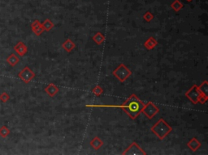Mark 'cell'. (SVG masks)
Returning <instances> with one entry per match:
<instances>
[{
    "label": "cell",
    "instance_id": "obj_20",
    "mask_svg": "<svg viewBox=\"0 0 208 155\" xmlns=\"http://www.w3.org/2000/svg\"><path fill=\"white\" fill-rule=\"evenodd\" d=\"M10 100V95L7 92H3L0 94V101L3 103H7Z\"/></svg>",
    "mask_w": 208,
    "mask_h": 155
},
{
    "label": "cell",
    "instance_id": "obj_23",
    "mask_svg": "<svg viewBox=\"0 0 208 155\" xmlns=\"http://www.w3.org/2000/svg\"><path fill=\"white\" fill-rule=\"evenodd\" d=\"M187 1H188V2H191L192 0H187Z\"/></svg>",
    "mask_w": 208,
    "mask_h": 155
},
{
    "label": "cell",
    "instance_id": "obj_12",
    "mask_svg": "<svg viewBox=\"0 0 208 155\" xmlns=\"http://www.w3.org/2000/svg\"><path fill=\"white\" fill-rule=\"evenodd\" d=\"M157 41H156L153 36H151V37H150L149 39H147V41L144 43V45L146 46V48L147 49H153L157 45Z\"/></svg>",
    "mask_w": 208,
    "mask_h": 155
},
{
    "label": "cell",
    "instance_id": "obj_8",
    "mask_svg": "<svg viewBox=\"0 0 208 155\" xmlns=\"http://www.w3.org/2000/svg\"><path fill=\"white\" fill-rule=\"evenodd\" d=\"M14 50L15 52L17 53V55H19L20 57H23L28 52V48L25 43H23L22 41H19L14 46Z\"/></svg>",
    "mask_w": 208,
    "mask_h": 155
},
{
    "label": "cell",
    "instance_id": "obj_19",
    "mask_svg": "<svg viewBox=\"0 0 208 155\" xmlns=\"http://www.w3.org/2000/svg\"><path fill=\"white\" fill-rule=\"evenodd\" d=\"M10 129H9L7 127L6 125H3V126H2V127L0 128V136L3 137V138H6V137H7V136L10 134Z\"/></svg>",
    "mask_w": 208,
    "mask_h": 155
},
{
    "label": "cell",
    "instance_id": "obj_5",
    "mask_svg": "<svg viewBox=\"0 0 208 155\" xmlns=\"http://www.w3.org/2000/svg\"><path fill=\"white\" fill-rule=\"evenodd\" d=\"M159 109L153 103L149 102L147 104H146V105L144 106L143 109H142V111H143V113L145 114L149 119H152V118L159 112Z\"/></svg>",
    "mask_w": 208,
    "mask_h": 155
},
{
    "label": "cell",
    "instance_id": "obj_7",
    "mask_svg": "<svg viewBox=\"0 0 208 155\" xmlns=\"http://www.w3.org/2000/svg\"><path fill=\"white\" fill-rule=\"evenodd\" d=\"M123 154H146V153L143 150H141L138 145L135 142H133L128 149H127Z\"/></svg>",
    "mask_w": 208,
    "mask_h": 155
},
{
    "label": "cell",
    "instance_id": "obj_13",
    "mask_svg": "<svg viewBox=\"0 0 208 155\" xmlns=\"http://www.w3.org/2000/svg\"><path fill=\"white\" fill-rule=\"evenodd\" d=\"M187 145H188L189 148H190L193 151H196V150L201 146V143H200L199 141H198L195 137H194V138L190 140V141L187 144Z\"/></svg>",
    "mask_w": 208,
    "mask_h": 155
},
{
    "label": "cell",
    "instance_id": "obj_18",
    "mask_svg": "<svg viewBox=\"0 0 208 155\" xmlns=\"http://www.w3.org/2000/svg\"><path fill=\"white\" fill-rule=\"evenodd\" d=\"M171 7H172L175 11H179L180 9H182L183 4L181 3L180 0H175L174 2L171 4Z\"/></svg>",
    "mask_w": 208,
    "mask_h": 155
},
{
    "label": "cell",
    "instance_id": "obj_22",
    "mask_svg": "<svg viewBox=\"0 0 208 155\" xmlns=\"http://www.w3.org/2000/svg\"><path fill=\"white\" fill-rule=\"evenodd\" d=\"M143 19H146L147 22H150V21H151L152 19H154V16L150 11H147L146 14L143 16Z\"/></svg>",
    "mask_w": 208,
    "mask_h": 155
},
{
    "label": "cell",
    "instance_id": "obj_2",
    "mask_svg": "<svg viewBox=\"0 0 208 155\" xmlns=\"http://www.w3.org/2000/svg\"><path fill=\"white\" fill-rule=\"evenodd\" d=\"M172 128L169 126L163 119H160L159 121L151 128V131L155 135L159 137V139H163L169 133H171Z\"/></svg>",
    "mask_w": 208,
    "mask_h": 155
},
{
    "label": "cell",
    "instance_id": "obj_14",
    "mask_svg": "<svg viewBox=\"0 0 208 155\" xmlns=\"http://www.w3.org/2000/svg\"><path fill=\"white\" fill-rule=\"evenodd\" d=\"M103 141L98 137H95L92 141H90V145L93 147L94 150H99L103 145Z\"/></svg>",
    "mask_w": 208,
    "mask_h": 155
},
{
    "label": "cell",
    "instance_id": "obj_9",
    "mask_svg": "<svg viewBox=\"0 0 208 155\" xmlns=\"http://www.w3.org/2000/svg\"><path fill=\"white\" fill-rule=\"evenodd\" d=\"M32 31L34 32L36 36H40L44 32V28H42V24L39 22V20H34V23L31 24Z\"/></svg>",
    "mask_w": 208,
    "mask_h": 155
},
{
    "label": "cell",
    "instance_id": "obj_15",
    "mask_svg": "<svg viewBox=\"0 0 208 155\" xmlns=\"http://www.w3.org/2000/svg\"><path fill=\"white\" fill-rule=\"evenodd\" d=\"M75 47H76V45H75V44L72 41V40H70V39H68V40L63 44V48H64L67 52H68V53L71 52Z\"/></svg>",
    "mask_w": 208,
    "mask_h": 155
},
{
    "label": "cell",
    "instance_id": "obj_3",
    "mask_svg": "<svg viewBox=\"0 0 208 155\" xmlns=\"http://www.w3.org/2000/svg\"><path fill=\"white\" fill-rule=\"evenodd\" d=\"M113 75L117 78L120 82H124L131 75V71L125 66V65L121 64L118 68H116L113 71Z\"/></svg>",
    "mask_w": 208,
    "mask_h": 155
},
{
    "label": "cell",
    "instance_id": "obj_10",
    "mask_svg": "<svg viewBox=\"0 0 208 155\" xmlns=\"http://www.w3.org/2000/svg\"><path fill=\"white\" fill-rule=\"evenodd\" d=\"M45 92H46L50 96L53 97L57 94V92H59V88H58L55 84H49V85L45 88Z\"/></svg>",
    "mask_w": 208,
    "mask_h": 155
},
{
    "label": "cell",
    "instance_id": "obj_4",
    "mask_svg": "<svg viewBox=\"0 0 208 155\" xmlns=\"http://www.w3.org/2000/svg\"><path fill=\"white\" fill-rule=\"evenodd\" d=\"M18 77L20 78L24 83H28L35 78V74L28 66H25L18 74Z\"/></svg>",
    "mask_w": 208,
    "mask_h": 155
},
{
    "label": "cell",
    "instance_id": "obj_17",
    "mask_svg": "<svg viewBox=\"0 0 208 155\" xmlns=\"http://www.w3.org/2000/svg\"><path fill=\"white\" fill-rule=\"evenodd\" d=\"M42 28H44V30L46 31H50L51 28L54 27V24L51 22V20L49 19H46L44 20V22L42 24Z\"/></svg>",
    "mask_w": 208,
    "mask_h": 155
},
{
    "label": "cell",
    "instance_id": "obj_1",
    "mask_svg": "<svg viewBox=\"0 0 208 155\" xmlns=\"http://www.w3.org/2000/svg\"><path fill=\"white\" fill-rule=\"evenodd\" d=\"M144 106H145V104L138 99V96H136L135 94H132L123 105L117 106V107L118 108H124L125 109L126 113L132 120H134L140 114L141 111H142Z\"/></svg>",
    "mask_w": 208,
    "mask_h": 155
},
{
    "label": "cell",
    "instance_id": "obj_6",
    "mask_svg": "<svg viewBox=\"0 0 208 155\" xmlns=\"http://www.w3.org/2000/svg\"><path fill=\"white\" fill-rule=\"evenodd\" d=\"M203 93L201 92L199 88L196 86H194L186 94V95L188 97L189 100H191L194 103H197L199 100L200 97L202 96Z\"/></svg>",
    "mask_w": 208,
    "mask_h": 155
},
{
    "label": "cell",
    "instance_id": "obj_16",
    "mask_svg": "<svg viewBox=\"0 0 208 155\" xmlns=\"http://www.w3.org/2000/svg\"><path fill=\"white\" fill-rule=\"evenodd\" d=\"M93 40L94 41L96 44H101L105 40V36L101 33V32H97V33L93 36Z\"/></svg>",
    "mask_w": 208,
    "mask_h": 155
},
{
    "label": "cell",
    "instance_id": "obj_21",
    "mask_svg": "<svg viewBox=\"0 0 208 155\" xmlns=\"http://www.w3.org/2000/svg\"><path fill=\"white\" fill-rule=\"evenodd\" d=\"M92 92H93L95 95H97V96H99V95L103 93V89L99 86H96L92 90Z\"/></svg>",
    "mask_w": 208,
    "mask_h": 155
},
{
    "label": "cell",
    "instance_id": "obj_11",
    "mask_svg": "<svg viewBox=\"0 0 208 155\" xmlns=\"http://www.w3.org/2000/svg\"><path fill=\"white\" fill-rule=\"evenodd\" d=\"M19 61H20V58H18V57H17L16 54H14V53L10 54V55L7 57V62L11 66H16L17 64L19 63Z\"/></svg>",
    "mask_w": 208,
    "mask_h": 155
}]
</instances>
